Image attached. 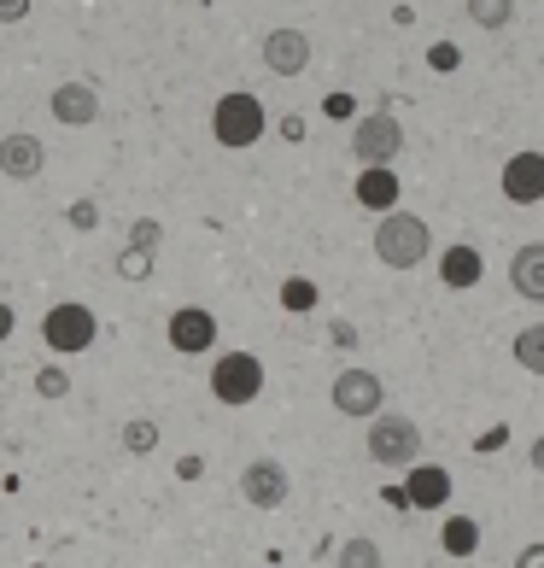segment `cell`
I'll return each instance as SVG.
<instances>
[{
	"mask_svg": "<svg viewBox=\"0 0 544 568\" xmlns=\"http://www.w3.org/2000/svg\"><path fill=\"white\" fill-rule=\"evenodd\" d=\"M510 287H515L527 305H544V241L515 246V258H510Z\"/></svg>",
	"mask_w": 544,
	"mask_h": 568,
	"instance_id": "obj_16",
	"label": "cell"
},
{
	"mask_svg": "<svg viewBox=\"0 0 544 568\" xmlns=\"http://www.w3.org/2000/svg\"><path fill=\"white\" fill-rule=\"evenodd\" d=\"M333 568H387V557H381V545H374L369 534H358V539H346V545H340Z\"/></svg>",
	"mask_w": 544,
	"mask_h": 568,
	"instance_id": "obj_20",
	"label": "cell"
},
{
	"mask_svg": "<svg viewBox=\"0 0 544 568\" xmlns=\"http://www.w3.org/2000/svg\"><path fill=\"white\" fill-rule=\"evenodd\" d=\"M12 328H18V311H12L7 300H0V346H7V341H12Z\"/></svg>",
	"mask_w": 544,
	"mask_h": 568,
	"instance_id": "obj_30",
	"label": "cell"
},
{
	"mask_svg": "<svg viewBox=\"0 0 544 568\" xmlns=\"http://www.w3.org/2000/svg\"><path fill=\"white\" fill-rule=\"evenodd\" d=\"M497 187H504L510 205H538L544 200V153H510L504 171H497Z\"/></svg>",
	"mask_w": 544,
	"mask_h": 568,
	"instance_id": "obj_12",
	"label": "cell"
},
{
	"mask_svg": "<svg viewBox=\"0 0 544 568\" xmlns=\"http://www.w3.org/2000/svg\"><path fill=\"white\" fill-rule=\"evenodd\" d=\"M399 153H404V123L392 112L351 118V159H358V164H392Z\"/></svg>",
	"mask_w": 544,
	"mask_h": 568,
	"instance_id": "obj_6",
	"label": "cell"
},
{
	"mask_svg": "<svg viewBox=\"0 0 544 568\" xmlns=\"http://www.w3.org/2000/svg\"><path fill=\"white\" fill-rule=\"evenodd\" d=\"M41 171H48V146H41V135H30V130L0 135V176L7 182H35Z\"/></svg>",
	"mask_w": 544,
	"mask_h": 568,
	"instance_id": "obj_11",
	"label": "cell"
},
{
	"mask_svg": "<svg viewBox=\"0 0 544 568\" xmlns=\"http://www.w3.org/2000/svg\"><path fill=\"white\" fill-rule=\"evenodd\" d=\"M474 545H480V528H474L469 516H451L445 521V551L451 557H474Z\"/></svg>",
	"mask_w": 544,
	"mask_h": 568,
	"instance_id": "obj_23",
	"label": "cell"
},
{
	"mask_svg": "<svg viewBox=\"0 0 544 568\" xmlns=\"http://www.w3.org/2000/svg\"><path fill=\"white\" fill-rule=\"evenodd\" d=\"M35 393H41V398H65V393H71V375L48 364V369L35 375Z\"/></svg>",
	"mask_w": 544,
	"mask_h": 568,
	"instance_id": "obj_27",
	"label": "cell"
},
{
	"mask_svg": "<svg viewBox=\"0 0 544 568\" xmlns=\"http://www.w3.org/2000/svg\"><path fill=\"white\" fill-rule=\"evenodd\" d=\"M510 352H515V364L527 369V375H544V323H527V328H521Z\"/></svg>",
	"mask_w": 544,
	"mask_h": 568,
	"instance_id": "obj_19",
	"label": "cell"
},
{
	"mask_svg": "<svg viewBox=\"0 0 544 568\" xmlns=\"http://www.w3.org/2000/svg\"><path fill=\"white\" fill-rule=\"evenodd\" d=\"M269 130V112L253 89H228L217 106H212V141L228 146V153H246V146H258Z\"/></svg>",
	"mask_w": 544,
	"mask_h": 568,
	"instance_id": "obj_2",
	"label": "cell"
},
{
	"mask_svg": "<svg viewBox=\"0 0 544 568\" xmlns=\"http://www.w3.org/2000/svg\"><path fill=\"white\" fill-rule=\"evenodd\" d=\"M328 341H333V346H358V328H351V323H333Z\"/></svg>",
	"mask_w": 544,
	"mask_h": 568,
	"instance_id": "obj_31",
	"label": "cell"
},
{
	"mask_svg": "<svg viewBox=\"0 0 544 568\" xmlns=\"http://www.w3.org/2000/svg\"><path fill=\"white\" fill-rule=\"evenodd\" d=\"M480 276H486V258H480V246L456 241L439 252V282L445 287H480Z\"/></svg>",
	"mask_w": 544,
	"mask_h": 568,
	"instance_id": "obj_17",
	"label": "cell"
},
{
	"mask_svg": "<svg viewBox=\"0 0 544 568\" xmlns=\"http://www.w3.org/2000/svg\"><path fill=\"white\" fill-rule=\"evenodd\" d=\"M281 305H287V311H299V317H305V311H317V282L287 276V282H281Z\"/></svg>",
	"mask_w": 544,
	"mask_h": 568,
	"instance_id": "obj_24",
	"label": "cell"
},
{
	"mask_svg": "<svg viewBox=\"0 0 544 568\" xmlns=\"http://www.w3.org/2000/svg\"><path fill=\"white\" fill-rule=\"evenodd\" d=\"M328 398H333L340 416H351V423H369L374 410H387V382L374 369H340L333 387H328Z\"/></svg>",
	"mask_w": 544,
	"mask_h": 568,
	"instance_id": "obj_7",
	"label": "cell"
},
{
	"mask_svg": "<svg viewBox=\"0 0 544 568\" xmlns=\"http://www.w3.org/2000/svg\"><path fill=\"white\" fill-rule=\"evenodd\" d=\"M240 498L253 504V510H281V504L292 498V475L281 469L276 457H253L240 469Z\"/></svg>",
	"mask_w": 544,
	"mask_h": 568,
	"instance_id": "obj_8",
	"label": "cell"
},
{
	"mask_svg": "<svg viewBox=\"0 0 544 568\" xmlns=\"http://www.w3.org/2000/svg\"><path fill=\"white\" fill-rule=\"evenodd\" d=\"M322 118H333V123L358 118V100H351L346 89H333V94H322Z\"/></svg>",
	"mask_w": 544,
	"mask_h": 568,
	"instance_id": "obj_28",
	"label": "cell"
},
{
	"mask_svg": "<svg viewBox=\"0 0 544 568\" xmlns=\"http://www.w3.org/2000/svg\"><path fill=\"white\" fill-rule=\"evenodd\" d=\"M176 475H182V480H199V475H205V457H182Z\"/></svg>",
	"mask_w": 544,
	"mask_h": 568,
	"instance_id": "obj_33",
	"label": "cell"
},
{
	"mask_svg": "<svg viewBox=\"0 0 544 568\" xmlns=\"http://www.w3.org/2000/svg\"><path fill=\"white\" fill-rule=\"evenodd\" d=\"M130 246L158 252V246H164V223H158V217H135V223H130Z\"/></svg>",
	"mask_w": 544,
	"mask_h": 568,
	"instance_id": "obj_25",
	"label": "cell"
},
{
	"mask_svg": "<svg viewBox=\"0 0 544 568\" xmlns=\"http://www.w3.org/2000/svg\"><path fill=\"white\" fill-rule=\"evenodd\" d=\"M164 341L182 357H199V352L217 346V317L205 305H182V311H171V323H164Z\"/></svg>",
	"mask_w": 544,
	"mask_h": 568,
	"instance_id": "obj_9",
	"label": "cell"
},
{
	"mask_svg": "<svg viewBox=\"0 0 544 568\" xmlns=\"http://www.w3.org/2000/svg\"><path fill=\"white\" fill-rule=\"evenodd\" d=\"M258 59L269 65V77H305L310 71V36L305 30H269Z\"/></svg>",
	"mask_w": 544,
	"mask_h": 568,
	"instance_id": "obj_13",
	"label": "cell"
},
{
	"mask_svg": "<svg viewBox=\"0 0 544 568\" xmlns=\"http://www.w3.org/2000/svg\"><path fill=\"white\" fill-rule=\"evenodd\" d=\"M527 463H533V469L544 475V439H533V452H527Z\"/></svg>",
	"mask_w": 544,
	"mask_h": 568,
	"instance_id": "obj_35",
	"label": "cell"
},
{
	"mask_svg": "<svg viewBox=\"0 0 544 568\" xmlns=\"http://www.w3.org/2000/svg\"><path fill=\"white\" fill-rule=\"evenodd\" d=\"M404 504H410V510H445V504H451V475L439 469V463H410Z\"/></svg>",
	"mask_w": 544,
	"mask_h": 568,
	"instance_id": "obj_14",
	"label": "cell"
},
{
	"mask_svg": "<svg viewBox=\"0 0 544 568\" xmlns=\"http://www.w3.org/2000/svg\"><path fill=\"white\" fill-rule=\"evenodd\" d=\"M48 112L59 130H89V123H100V89L94 82H59L48 94Z\"/></svg>",
	"mask_w": 544,
	"mask_h": 568,
	"instance_id": "obj_10",
	"label": "cell"
},
{
	"mask_svg": "<svg viewBox=\"0 0 544 568\" xmlns=\"http://www.w3.org/2000/svg\"><path fill=\"white\" fill-rule=\"evenodd\" d=\"M41 341H48V352H59V357H76V352H89L100 341V317L89 305L65 300V305H53L48 317H41Z\"/></svg>",
	"mask_w": 544,
	"mask_h": 568,
	"instance_id": "obj_5",
	"label": "cell"
},
{
	"mask_svg": "<svg viewBox=\"0 0 544 568\" xmlns=\"http://www.w3.org/2000/svg\"><path fill=\"white\" fill-rule=\"evenodd\" d=\"M463 12H469V24H474V30L497 36V30H510V18H515V0H463Z\"/></svg>",
	"mask_w": 544,
	"mask_h": 568,
	"instance_id": "obj_18",
	"label": "cell"
},
{
	"mask_svg": "<svg viewBox=\"0 0 544 568\" xmlns=\"http://www.w3.org/2000/svg\"><path fill=\"white\" fill-rule=\"evenodd\" d=\"M428 65H433L439 77H451L456 65H463V48H456V41H433V48H428Z\"/></svg>",
	"mask_w": 544,
	"mask_h": 568,
	"instance_id": "obj_26",
	"label": "cell"
},
{
	"mask_svg": "<svg viewBox=\"0 0 544 568\" xmlns=\"http://www.w3.org/2000/svg\"><path fill=\"white\" fill-rule=\"evenodd\" d=\"M0 382H7V369H0Z\"/></svg>",
	"mask_w": 544,
	"mask_h": 568,
	"instance_id": "obj_36",
	"label": "cell"
},
{
	"mask_svg": "<svg viewBox=\"0 0 544 568\" xmlns=\"http://www.w3.org/2000/svg\"><path fill=\"white\" fill-rule=\"evenodd\" d=\"M35 0H0V24H24Z\"/></svg>",
	"mask_w": 544,
	"mask_h": 568,
	"instance_id": "obj_29",
	"label": "cell"
},
{
	"mask_svg": "<svg viewBox=\"0 0 544 568\" xmlns=\"http://www.w3.org/2000/svg\"><path fill=\"white\" fill-rule=\"evenodd\" d=\"M369 246L387 270H415V264H428V252H433V229H428V217L392 205V212H381V223H374Z\"/></svg>",
	"mask_w": 544,
	"mask_h": 568,
	"instance_id": "obj_1",
	"label": "cell"
},
{
	"mask_svg": "<svg viewBox=\"0 0 544 568\" xmlns=\"http://www.w3.org/2000/svg\"><path fill=\"white\" fill-rule=\"evenodd\" d=\"M123 452H130V457L158 452V423H153V416H130V423H123Z\"/></svg>",
	"mask_w": 544,
	"mask_h": 568,
	"instance_id": "obj_21",
	"label": "cell"
},
{
	"mask_svg": "<svg viewBox=\"0 0 544 568\" xmlns=\"http://www.w3.org/2000/svg\"><path fill=\"white\" fill-rule=\"evenodd\" d=\"M264 393V357L253 352H223L212 364V398L228 410H246L253 398Z\"/></svg>",
	"mask_w": 544,
	"mask_h": 568,
	"instance_id": "obj_4",
	"label": "cell"
},
{
	"mask_svg": "<svg viewBox=\"0 0 544 568\" xmlns=\"http://www.w3.org/2000/svg\"><path fill=\"white\" fill-rule=\"evenodd\" d=\"M71 223H76V229H94L100 212H94V205H71Z\"/></svg>",
	"mask_w": 544,
	"mask_h": 568,
	"instance_id": "obj_34",
	"label": "cell"
},
{
	"mask_svg": "<svg viewBox=\"0 0 544 568\" xmlns=\"http://www.w3.org/2000/svg\"><path fill=\"white\" fill-rule=\"evenodd\" d=\"M515 568H544V539H538V545H527V551L515 557Z\"/></svg>",
	"mask_w": 544,
	"mask_h": 568,
	"instance_id": "obj_32",
	"label": "cell"
},
{
	"mask_svg": "<svg viewBox=\"0 0 544 568\" xmlns=\"http://www.w3.org/2000/svg\"><path fill=\"white\" fill-rule=\"evenodd\" d=\"M351 194H358L363 212L381 217V212H392V205H399L404 187H399V171H392V164H363V171H358V187H351Z\"/></svg>",
	"mask_w": 544,
	"mask_h": 568,
	"instance_id": "obj_15",
	"label": "cell"
},
{
	"mask_svg": "<svg viewBox=\"0 0 544 568\" xmlns=\"http://www.w3.org/2000/svg\"><path fill=\"white\" fill-rule=\"evenodd\" d=\"M153 258H158V252H141V246H123V252H117V258H112V270H117V276H123V282H146V276H153Z\"/></svg>",
	"mask_w": 544,
	"mask_h": 568,
	"instance_id": "obj_22",
	"label": "cell"
},
{
	"mask_svg": "<svg viewBox=\"0 0 544 568\" xmlns=\"http://www.w3.org/2000/svg\"><path fill=\"white\" fill-rule=\"evenodd\" d=\"M369 457L381 463V469H410V463L422 457V428L399 410H374L369 416Z\"/></svg>",
	"mask_w": 544,
	"mask_h": 568,
	"instance_id": "obj_3",
	"label": "cell"
}]
</instances>
